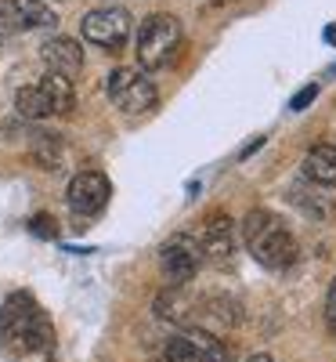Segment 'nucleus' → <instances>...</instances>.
<instances>
[{
    "mask_svg": "<svg viewBox=\"0 0 336 362\" xmlns=\"http://www.w3.org/2000/svg\"><path fill=\"white\" fill-rule=\"evenodd\" d=\"M18 29H25L22 4L18 0H0V33H18Z\"/></svg>",
    "mask_w": 336,
    "mask_h": 362,
    "instance_id": "dca6fc26",
    "label": "nucleus"
},
{
    "mask_svg": "<svg viewBox=\"0 0 336 362\" xmlns=\"http://www.w3.org/2000/svg\"><path fill=\"white\" fill-rule=\"evenodd\" d=\"M29 232L40 235V239H54L58 235V225L51 214H37V218H29Z\"/></svg>",
    "mask_w": 336,
    "mask_h": 362,
    "instance_id": "f3484780",
    "label": "nucleus"
},
{
    "mask_svg": "<svg viewBox=\"0 0 336 362\" xmlns=\"http://www.w3.org/2000/svg\"><path fill=\"white\" fill-rule=\"evenodd\" d=\"M315 95H318V87H315V83H311V87H304L300 95L289 102V109H293V112H304V109H308V105L315 102Z\"/></svg>",
    "mask_w": 336,
    "mask_h": 362,
    "instance_id": "a211bd4d",
    "label": "nucleus"
},
{
    "mask_svg": "<svg viewBox=\"0 0 336 362\" xmlns=\"http://www.w3.org/2000/svg\"><path fill=\"white\" fill-rule=\"evenodd\" d=\"M22 18H25V29H47L54 25V11L44 4V0H29V4H22Z\"/></svg>",
    "mask_w": 336,
    "mask_h": 362,
    "instance_id": "2eb2a0df",
    "label": "nucleus"
},
{
    "mask_svg": "<svg viewBox=\"0 0 336 362\" xmlns=\"http://www.w3.org/2000/svg\"><path fill=\"white\" fill-rule=\"evenodd\" d=\"M40 58H44L47 73H58V76H76L83 69V51L73 37H51L40 47Z\"/></svg>",
    "mask_w": 336,
    "mask_h": 362,
    "instance_id": "9d476101",
    "label": "nucleus"
},
{
    "mask_svg": "<svg viewBox=\"0 0 336 362\" xmlns=\"http://www.w3.org/2000/svg\"><path fill=\"white\" fill-rule=\"evenodd\" d=\"M80 33L87 44H95L102 51H124L131 40V15L127 8H95L83 15Z\"/></svg>",
    "mask_w": 336,
    "mask_h": 362,
    "instance_id": "423d86ee",
    "label": "nucleus"
},
{
    "mask_svg": "<svg viewBox=\"0 0 336 362\" xmlns=\"http://www.w3.org/2000/svg\"><path fill=\"white\" fill-rule=\"evenodd\" d=\"M325 322H329V329L336 334V279H332V286H329V297H325Z\"/></svg>",
    "mask_w": 336,
    "mask_h": 362,
    "instance_id": "6ab92c4d",
    "label": "nucleus"
},
{
    "mask_svg": "<svg viewBox=\"0 0 336 362\" xmlns=\"http://www.w3.org/2000/svg\"><path fill=\"white\" fill-rule=\"evenodd\" d=\"M105 95H109V102L119 112H127V116H141V112H148L152 105L160 102V90H156V83L148 80V73L131 69V66H119V69L109 73Z\"/></svg>",
    "mask_w": 336,
    "mask_h": 362,
    "instance_id": "39448f33",
    "label": "nucleus"
},
{
    "mask_svg": "<svg viewBox=\"0 0 336 362\" xmlns=\"http://www.w3.org/2000/svg\"><path fill=\"white\" fill-rule=\"evenodd\" d=\"M109 196H112V185H109V177L102 170H80L69 181V189H66V203H69L73 214H80V218L102 214Z\"/></svg>",
    "mask_w": 336,
    "mask_h": 362,
    "instance_id": "6e6552de",
    "label": "nucleus"
},
{
    "mask_svg": "<svg viewBox=\"0 0 336 362\" xmlns=\"http://www.w3.org/2000/svg\"><path fill=\"white\" fill-rule=\"evenodd\" d=\"M242 243L246 250L264 264V268H289L300 254L293 232L286 228L282 218H275L271 210H250L246 218H242Z\"/></svg>",
    "mask_w": 336,
    "mask_h": 362,
    "instance_id": "f03ea898",
    "label": "nucleus"
},
{
    "mask_svg": "<svg viewBox=\"0 0 336 362\" xmlns=\"http://www.w3.org/2000/svg\"><path fill=\"white\" fill-rule=\"evenodd\" d=\"M325 40H332V44H336V25H329V29H325Z\"/></svg>",
    "mask_w": 336,
    "mask_h": 362,
    "instance_id": "412c9836",
    "label": "nucleus"
},
{
    "mask_svg": "<svg viewBox=\"0 0 336 362\" xmlns=\"http://www.w3.org/2000/svg\"><path fill=\"white\" fill-rule=\"evenodd\" d=\"M33 160L44 163L47 170L58 167V160H62V141H58V134H37V141H33Z\"/></svg>",
    "mask_w": 336,
    "mask_h": 362,
    "instance_id": "4468645a",
    "label": "nucleus"
},
{
    "mask_svg": "<svg viewBox=\"0 0 336 362\" xmlns=\"http://www.w3.org/2000/svg\"><path fill=\"white\" fill-rule=\"evenodd\" d=\"M246 362H275V358H271V355H268V351H257V355H250V358H246Z\"/></svg>",
    "mask_w": 336,
    "mask_h": 362,
    "instance_id": "aec40b11",
    "label": "nucleus"
},
{
    "mask_svg": "<svg viewBox=\"0 0 336 362\" xmlns=\"http://www.w3.org/2000/svg\"><path fill=\"white\" fill-rule=\"evenodd\" d=\"M203 261H206L203 257V247L196 243L192 235H174V239H167L163 250H160V272H163V279L170 286L192 283Z\"/></svg>",
    "mask_w": 336,
    "mask_h": 362,
    "instance_id": "0eeeda50",
    "label": "nucleus"
},
{
    "mask_svg": "<svg viewBox=\"0 0 336 362\" xmlns=\"http://www.w3.org/2000/svg\"><path fill=\"white\" fill-rule=\"evenodd\" d=\"M185 337L199 348V355H203L206 362H232V351L224 348V341H217L213 334H206V329H196V326H192Z\"/></svg>",
    "mask_w": 336,
    "mask_h": 362,
    "instance_id": "f8f14e48",
    "label": "nucleus"
},
{
    "mask_svg": "<svg viewBox=\"0 0 336 362\" xmlns=\"http://www.w3.org/2000/svg\"><path fill=\"white\" fill-rule=\"evenodd\" d=\"M15 105L25 119H47V116H66L76 109V90L69 76L47 73L40 83H29L15 95Z\"/></svg>",
    "mask_w": 336,
    "mask_h": 362,
    "instance_id": "20e7f679",
    "label": "nucleus"
},
{
    "mask_svg": "<svg viewBox=\"0 0 336 362\" xmlns=\"http://www.w3.org/2000/svg\"><path fill=\"white\" fill-rule=\"evenodd\" d=\"M54 344V329L29 293H11L0 305V348L8 355H44Z\"/></svg>",
    "mask_w": 336,
    "mask_h": 362,
    "instance_id": "f257e3e1",
    "label": "nucleus"
},
{
    "mask_svg": "<svg viewBox=\"0 0 336 362\" xmlns=\"http://www.w3.org/2000/svg\"><path fill=\"white\" fill-rule=\"evenodd\" d=\"M44 4H54V0H44Z\"/></svg>",
    "mask_w": 336,
    "mask_h": 362,
    "instance_id": "4be33fe9",
    "label": "nucleus"
},
{
    "mask_svg": "<svg viewBox=\"0 0 336 362\" xmlns=\"http://www.w3.org/2000/svg\"><path fill=\"white\" fill-rule=\"evenodd\" d=\"M160 362H206V358L199 355V348H196L185 334H181V337H174V341H167V344H163Z\"/></svg>",
    "mask_w": 336,
    "mask_h": 362,
    "instance_id": "ddd939ff",
    "label": "nucleus"
},
{
    "mask_svg": "<svg viewBox=\"0 0 336 362\" xmlns=\"http://www.w3.org/2000/svg\"><path fill=\"white\" fill-rule=\"evenodd\" d=\"M181 22L167 11L160 15H148L141 25H138V62L141 69L156 73V69H167L177 51H181Z\"/></svg>",
    "mask_w": 336,
    "mask_h": 362,
    "instance_id": "7ed1b4c3",
    "label": "nucleus"
},
{
    "mask_svg": "<svg viewBox=\"0 0 336 362\" xmlns=\"http://www.w3.org/2000/svg\"><path fill=\"white\" fill-rule=\"evenodd\" d=\"M199 247H203V257L206 261L228 268L232 264V254H235V221L228 214H210Z\"/></svg>",
    "mask_w": 336,
    "mask_h": 362,
    "instance_id": "1a4fd4ad",
    "label": "nucleus"
},
{
    "mask_svg": "<svg viewBox=\"0 0 336 362\" xmlns=\"http://www.w3.org/2000/svg\"><path fill=\"white\" fill-rule=\"evenodd\" d=\"M304 177L315 181V185L336 189V145H329V141L311 145L308 156H304Z\"/></svg>",
    "mask_w": 336,
    "mask_h": 362,
    "instance_id": "9b49d317",
    "label": "nucleus"
}]
</instances>
